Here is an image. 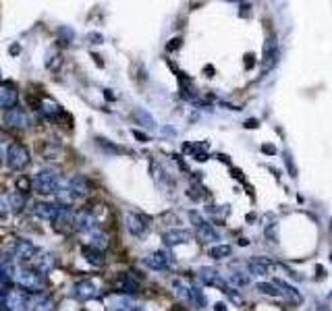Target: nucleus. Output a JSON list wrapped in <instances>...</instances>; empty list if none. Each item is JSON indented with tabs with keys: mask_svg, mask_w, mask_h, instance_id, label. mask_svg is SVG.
Listing matches in <instances>:
<instances>
[{
	"mask_svg": "<svg viewBox=\"0 0 332 311\" xmlns=\"http://www.w3.org/2000/svg\"><path fill=\"white\" fill-rule=\"evenodd\" d=\"M58 183H60V176L56 170L52 168H44L33 176V189L42 195H48V193H56L58 191Z\"/></svg>",
	"mask_w": 332,
	"mask_h": 311,
	"instance_id": "nucleus-1",
	"label": "nucleus"
},
{
	"mask_svg": "<svg viewBox=\"0 0 332 311\" xmlns=\"http://www.w3.org/2000/svg\"><path fill=\"white\" fill-rule=\"evenodd\" d=\"M15 280L21 288H25L29 293H44V286H46L44 276L38 272H31V270H19L15 274Z\"/></svg>",
	"mask_w": 332,
	"mask_h": 311,
	"instance_id": "nucleus-2",
	"label": "nucleus"
},
{
	"mask_svg": "<svg viewBox=\"0 0 332 311\" xmlns=\"http://www.w3.org/2000/svg\"><path fill=\"white\" fill-rule=\"evenodd\" d=\"M27 162H29L27 147L23 143H11L9 149H7V164H9V168L19 170V168L27 166Z\"/></svg>",
	"mask_w": 332,
	"mask_h": 311,
	"instance_id": "nucleus-3",
	"label": "nucleus"
},
{
	"mask_svg": "<svg viewBox=\"0 0 332 311\" xmlns=\"http://www.w3.org/2000/svg\"><path fill=\"white\" fill-rule=\"evenodd\" d=\"M66 189H69L71 197L77 202V199H81V197H85L87 193H90L92 183H90V179H85L83 174H75L73 179H69V183H66Z\"/></svg>",
	"mask_w": 332,
	"mask_h": 311,
	"instance_id": "nucleus-4",
	"label": "nucleus"
},
{
	"mask_svg": "<svg viewBox=\"0 0 332 311\" xmlns=\"http://www.w3.org/2000/svg\"><path fill=\"white\" fill-rule=\"evenodd\" d=\"M98 220L94 216V210H81L75 218H73V226L81 232H94L96 230Z\"/></svg>",
	"mask_w": 332,
	"mask_h": 311,
	"instance_id": "nucleus-5",
	"label": "nucleus"
},
{
	"mask_svg": "<svg viewBox=\"0 0 332 311\" xmlns=\"http://www.w3.org/2000/svg\"><path fill=\"white\" fill-rule=\"evenodd\" d=\"M5 123L9 127H15V129H23V127H29L31 121H29V114L25 112L23 108H11L5 112Z\"/></svg>",
	"mask_w": 332,
	"mask_h": 311,
	"instance_id": "nucleus-6",
	"label": "nucleus"
},
{
	"mask_svg": "<svg viewBox=\"0 0 332 311\" xmlns=\"http://www.w3.org/2000/svg\"><path fill=\"white\" fill-rule=\"evenodd\" d=\"M13 255H15V259H17V261H31V259L38 255V247L33 245L31 241L21 239V241H17Z\"/></svg>",
	"mask_w": 332,
	"mask_h": 311,
	"instance_id": "nucleus-7",
	"label": "nucleus"
},
{
	"mask_svg": "<svg viewBox=\"0 0 332 311\" xmlns=\"http://www.w3.org/2000/svg\"><path fill=\"white\" fill-rule=\"evenodd\" d=\"M15 255L13 253H3L0 255V280L3 282H13L15 280Z\"/></svg>",
	"mask_w": 332,
	"mask_h": 311,
	"instance_id": "nucleus-8",
	"label": "nucleus"
},
{
	"mask_svg": "<svg viewBox=\"0 0 332 311\" xmlns=\"http://www.w3.org/2000/svg\"><path fill=\"white\" fill-rule=\"evenodd\" d=\"M143 263L147 265V268H152V270H166L168 265H170V255L166 251H160L158 249V251L145 255L143 257Z\"/></svg>",
	"mask_w": 332,
	"mask_h": 311,
	"instance_id": "nucleus-9",
	"label": "nucleus"
},
{
	"mask_svg": "<svg viewBox=\"0 0 332 311\" xmlns=\"http://www.w3.org/2000/svg\"><path fill=\"white\" fill-rule=\"evenodd\" d=\"M96 295H98V288H96V284H94L92 280H81V282H77L75 288H73V297L79 299V301H90V299H94Z\"/></svg>",
	"mask_w": 332,
	"mask_h": 311,
	"instance_id": "nucleus-10",
	"label": "nucleus"
},
{
	"mask_svg": "<svg viewBox=\"0 0 332 311\" xmlns=\"http://www.w3.org/2000/svg\"><path fill=\"white\" fill-rule=\"evenodd\" d=\"M162 239H164V243H166L168 247L183 245V243H189L191 241V232L189 230H183V228H172V230H166Z\"/></svg>",
	"mask_w": 332,
	"mask_h": 311,
	"instance_id": "nucleus-11",
	"label": "nucleus"
},
{
	"mask_svg": "<svg viewBox=\"0 0 332 311\" xmlns=\"http://www.w3.org/2000/svg\"><path fill=\"white\" fill-rule=\"evenodd\" d=\"M276 62H278V44H276V37L272 35L264 46V66L266 69H272Z\"/></svg>",
	"mask_w": 332,
	"mask_h": 311,
	"instance_id": "nucleus-12",
	"label": "nucleus"
},
{
	"mask_svg": "<svg viewBox=\"0 0 332 311\" xmlns=\"http://www.w3.org/2000/svg\"><path fill=\"white\" fill-rule=\"evenodd\" d=\"M58 210L60 208L54 206V204H50V202H38L35 208H33V214L38 218H42V220H54L56 214H58Z\"/></svg>",
	"mask_w": 332,
	"mask_h": 311,
	"instance_id": "nucleus-13",
	"label": "nucleus"
},
{
	"mask_svg": "<svg viewBox=\"0 0 332 311\" xmlns=\"http://www.w3.org/2000/svg\"><path fill=\"white\" fill-rule=\"evenodd\" d=\"M125 226L131 235H135V237H141L145 232V224H143V218L137 216V214H127L125 216Z\"/></svg>",
	"mask_w": 332,
	"mask_h": 311,
	"instance_id": "nucleus-14",
	"label": "nucleus"
},
{
	"mask_svg": "<svg viewBox=\"0 0 332 311\" xmlns=\"http://www.w3.org/2000/svg\"><path fill=\"white\" fill-rule=\"evenodd\" d=\"M33 263H35V268H38V274H48V272H52V268H54V263H56V259L50 255V253H38L33 259H31Z\"/></svg>",
	"mask_w": 332,
	"mask_h": 311,
	"instance_id": "nucleus-15",
	"label": "nucleus"
},
{
	"mask_svg": "<svg viewBox=\"0 0 332 311\" xmlns=\"http://www.w3.org/2000/svg\"><path fill=\"white\" fill-rule=\"evenodd\" d=\"M197 276H199V280H202L204 284H208V286H220L223 291H227V284L218 278L216 270H212V268H199Z\"/></svg>",
	"mask_w": 332,
	"mask_h": 311,
	"instance_id": "nucleus-16",
	"label": "nucleus"
},
{
	"mask_svg": "<svg viewBox=\"0 0 332 311\" xmlns=\"http://www.w3.org/2000/svg\"><path fill=\"white\" fill-rule=\"evenodd\" d=\"M15 104H17V90L13 85H3L0 87V106L11 110L15 108Z\"/></svg>",
	"mask_w": 332,
	"mask_h": 311,
	"instance_id": "nucleus-17",
	"label": "nucleus"
},
{
	"mask_svg": "<svg viewBox=\"0 0 332 311\" xmlns=\"http://www.w3.org/2000/svg\"><path fill=\"white\" fill-rule=\"evenodd\" d=\"M117 288H119V291L127 297V293L133 295V293H137V291H139V282H137V280H133L129 274H123L121 280H119V284H117Z\"/></svg>",
	"mask_w": 332,
	"mask_h": 311,
	"instance_id": "nucleus-18",
	"label": "nucleus"
},
{
	"mask_svg": "<svg viewBox=\"0 0 332 311\" xmlns=\"http://www.w3.org/2000/svg\"><path fill=\"white\" fill-rule=\"evenodd\" d=\"M197 239L204 241V243H216V241H220V235H218V230L212 224H208V222H206L204 226L197 228Z\"/></svg>",
	"mask_w": 332,
	"mask_h": 311,
	"instance_id": "nucleus-19",
	"label": "nucleus"
},
{
	"mask_svg": "<svg viewBox=\"0 0 332 311\" xmlns=\"http://www.w3.org/2000/svg\"><path fill=\"white\" fill-rule=\"evenodd\" d=\"M110 245V237L102 230H94L92 237H90V247H94L96 251H104L106 247Z\"/></svg>",
	"mask_w": 332,
	"mask_h": 311,
	"instance_id": "nucleus-20",
	"label": "nucleus"
},
{
	"mask_svg": "<svg viewBox=\"0 0 332 311\" xmlns=\"http://www.w3.org/2000/svg\"><path fill=\"white\" fill-rule=\"evenodd\" d=\"M54 222H56V228H58V230H66V228L73 224V214H71V210H69V208H60L58 214H56V218H54Z\"/></svg>",
	"mask_w": 332,
	"mask_h": 311,
	"instance_id": "nucleus-21",
	"label": "nucleus"
},
{
	"mask_svg": "<svg viewBox=\"0 0 332 311\" xmlns=\"http://www.w3.org/2000/svg\"><path fill=\"white\" fill-rule=\"evenodd\" d=\"M270 265H272L270 259H251L249 261V272L257 274V276H266V274H270Z\"/></svg>",
	"mask_w": 332,
	"mask_h": 311,
	"instance_id": "nucleus-22",
	"label": "nucleus"
},
{
	"mask_svg": "<svg viewBox=\"0 0 332 311\" xmlns=\"http://www.w3.org/2000/svg\"><path fill=\"white\" fill-rule=\"evenodd\" d=\"M133 305H131V299H127L125 295L121 297H113L108 301V311H131Z\"/></svg>",
	"mask_w": 332,
	"mask_h": 311,
	"instance_id": "nucleus-23",
	"label": "nucleus"
},
{
	"mask_svg": "<svg viewBox=\"0 0 332 311\" xmlns=\"http://www.w3.org/2000/svg\"><path fill=\"white\" fill-rule=\"evenodd\" d=\"M81 255L90 261V263H94V265H104V257H102V253L100 251H96L94 247H90V245H85V247H81Z\"/></svg>",
	"mask_w": 332,
	"mask_h": 311,
	"instance_id": "nucleus-24",
	"label": "nucleus"
},
{
	"mask_svg": "<svg viewBox=\"0 0 332 311\" xmlns=\"http://www.w3.org/2000/svg\"><path fill=\"white\" fill-rule=\"evenodd\" d=\"M5 202L9 206V212L11 210L13 212H21V210H23V206H25V197H23V193H11L9 197H5Z\"/></svg>",
	"mask_w": 332,
	"mask_h": 311,
	"instance_id": "nucleus-25",
	"label": "nucleus"
},
{
	"mask_svg": "<svg viewBox=\"0 0 332 311\" xmlns=\"http://www.w3.org/2000/svg\"><path fill=\"white\" fill-rule=\"evenodd\" d=\"M276 286L280 288V293H282V295H286L289 299H293L295 303H301V301H303V297H301V295L295 291V288H293L291 284H286L284 280H276Z\"/></svg>",
	"mask_w": 332,
	"mask_h": 311,
	"instance_id": "nucleus-26",
	"label": "nucleus"
},
{
	"mask_svg": "<svg viewBox=\"0 0 332 311\" xmlns=\"http://www.w3.org/2000/svg\"><path fill=\"white\" fill-rule=\"evenodd\" d=\"M257 293H262V295H268V297H280L282 293L278 291V286L276 284H272V282H257Z\"/></svg>",
	"mask_w": 332,
	"mask_h": 311,
	"instance_id": "nucleus-27",
	"label": "nucleus"
},
{
	"mask_svg": "<svg viewBox=\"0 0 332 311\" xmlns=\"http://www.w3.org/2000/svg\"><path fill=\"white\" fill-rule=\"evenodd\" d=\"M42 112L44 114H46V116H58L60 112H62V110H60V106L56 104V102H52V100H44L42 102Z\"/></svg>",
	"mask_w": 332,
	"mask_h": 311,
	"instance_id": "nucleus-28",
	"label": "nucleus"
},
{
	"mask_svg": "<svg viewBox=\"0 0 332 311\" xmlns=\"http://www.w3.org/2000/svg\"><path fill=\"white\" fill-rule=\"evenodd\" d=\"M231 253H233L231 245H216V247L210 249V257H214V259H225V257H229Z\"/></svg>",
	"mask_w": 332,
	"mask_h": 311,
	"instance_id": "nucleus-29",
	"label": "nucleus"
},
{
	"mask_svg": "<svg viewBox=\"0 0 332 311\" xmlns=\"http://www.w3.org/2000/svg\"><path fill=\"white\" fill-rule=\"evenodd\" d=\"M135 119H137L139 123H145L147 129H154V125H156V123H154V119H152L147 112H143V110H137V112H135Z\"/></svg>",
	"mask_w": 332,
	"mask_h": 311,
	"instance_id": "nucleus-30",
	"label": "nucleus"
},
{
	"mask_svg": "<svg viewBox=\"0 0 332 311\" xmlns=\"http://www.w3.org/2000/svg\"><path fill=\"white\" fill-rule=\"evenodd\" d=\"M231 282L243 286V284H249V278H247V276H243V274H231Z\"/></svg>",
	"mask_w": 332,
	"mask_h": 311,
	"instance_id": "nucleus-31",
	"label": "nucleus"
},
{
	"mask_svg": "<svg viewBox=\"0 0 332 311\" xmlns=\"http://www.w3.org/2000/svg\"><path fill=\"white\" fill-rule=\"evenodd\" d=\"M29 185H31V183H29L27 176H21V179L17 181V191H19V193H23V191L29 189Z\"/></svg>",
	"mask_w": 332,
	"mask_h": 311,
	"instance_id": "nucleus-32",
	"label": "nucleus"
},
{
	"mask_svg": "<svg viewBox=\"0 0 332 311\" xmlns=\"http://www.w3.org/2000/svg\"><path fill=\"white\" fill-rule=\"evenodd\" d=\"M284 164H286V168H289V174H291V176H297V168H295L293 158H291L289 153H284Z\"/></svg>",
	"mask_w": 332,
	"mask_h": 311,
	"instance_id": "nucleus-33",
	"label": "nucleus"
},
{
	"mask_svg": "<svg viewBox=\"0 0 332 311\" xmlns=\"http://www.w3.org/2000/svg\"><path fill=\"white\" fill-rule=\"evenodd\" d=\"M276 232H278V226L276 224H270L266 228V239H270L272 243H276Z\"/></svg>",
	"mask_w": 332,
	"mask_h": 311,
	"instance_id": "nucleus-34",
	"label": "nucleus"
},
{
	"mask_svg": "<svg viewBox=\"0 0 332 311\" xmlns=\"http://www.w3.org/2000/svg\"><path fill=\"white\" fill-rule=\"evenodd\" d=\"M189 218H191V220H193V222H195V226H197V228H199V226H204V224H206V220H204V218H202V216H199V214H197V212H191V214H189Z\"/></svg>",
	"mask_w": 332,
	"mask_h": 311,
	"instance_id": "nucleus-35",
	"label": "nucleus"
},
{
	"mask_svg": "<svg viewBox=\"0 0 332 311\" xmlns=\"http://www.w3.org/2000/svg\"><path fill=\"white\" fill-rule=\"evenodd\" d=\"M40 311H56L54 301H46V303H42V305H40Z\"/></svg>",
	"mask_w": 332,
	"mask_h": 311,
	"instance_id": "nucleus-36",
	"label": "nucleus"
},
{
	"mask_svg": "<svg viewBox=\"0 0 332 311\" xmlns=\"http://www.w3.org/2000/svg\"><path fill=\"white\" fill-rule=\"evenodd\" d=\"M7 214H9V206H7L5 199H0V218H5Z\"/></svg>",
	"mask_w": 332,
	"mask_h": 311,
	"instance_id": "nucleus-37",
	"label": "nucleus"
},
{
	"mask_svg": "<svg viewBox=\"0 0 332 311\" xmlns=\"http://www.w3.org/2000/svg\"><path fill=\"white\" fill-rule=\"evenodd\" d=\"M181 46V40H172V44H168V50H174Z\"/></svg>",
	"mask_w": 332,
	"mask_h": 311,
	"instance_id": "nucleus-38",
	"label": "nucleus"
},
{
	"mask_svg": "<svg viewBox=\"0 0 332 311\" xmlns=\"http://www.w3.org/2000/svg\"><path fill=\"white\" fill-rule=\"evenodd\" d=\"M214 311H227V305H225V303H216Z\"/></svg>",
	"mask_w": 332,
	"mask_h": 311,
	"instance_id": "nucleus-39",
	"label": "nucleus"
},
{
	"mask_svg": "<svg viewBox=\"0 0 332 311\" xmlns=\"http://www.w3.org/2000/svg\"><path fill=\"white\" fill-rule=\"evenodd\" d=\"M262 149H264V151H268V153H274V151H276V149H274V145H264Z\"/></svg>",
	"mask_w": 332,
	"mask_h": 311,
	"instance_id": "nucleus-40",
	"label": "nucleus"
},
{
	"mask_svg": "<svg viewBox=\"0 0 332 311\" xmlns=\"http://www.w3.org/2000/svg\"><path fill=\"white\" fill-rule=\"evenodd\" d=\"M245 127H251V129H255V127H257V121H253V119H251V121H247V123H245Z\"/></svg>",
	"mask_w": 332,
	"mask_h": 311,
	"instance_id": "nucleus-41",
	"label": "nucleus"
},
{
	"mask_svg": "<svg viewBox=\"0 0 332 311\" xmlns=\"http://www.w3.org/2000/svg\"><path fill=\"white\" fill-rule=\"evenodd\" d=\"M245 62H247V66H251V64H253V56H251V54H249V56H247V60H245Z\"/></svg>",
	"mask_w": 332,
	"mask_h": 311,
	"instance_id": "nucleus-42",
	"label": "nucleus"
},
{
	"mask_svg": "<svg viewBox=\"0 0 332 311\" xmlns=\"http://www.w3.org/2000/svg\"><path fill=\"white\" fill-rule=\"evenodd\" d=\"M131 311H145V309H143V307H133Z\"/></svg>",
	"mask_w": 332,
	"mask_h": 311,
	"instance_id": "nucleus-43",
	"label": "nucleus"
}]
</instances>
